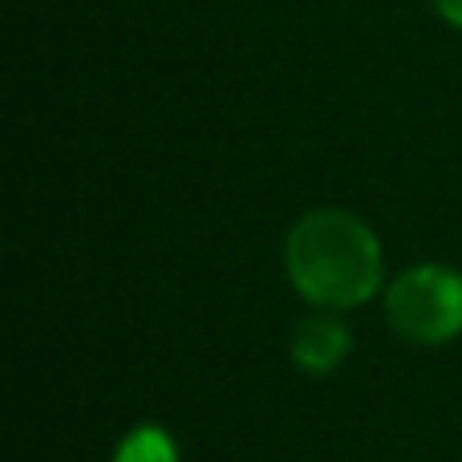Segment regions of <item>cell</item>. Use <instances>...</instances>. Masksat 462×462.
Returning <instances> with one entry per match:
<instances>
[{"instance_id": "4", "label": "cell", "mask_w": 462, "mask_h": 462, "mask_svg": "<svg viewBox=\"0 0 462 462\" xmlns=\"http://www.w3.org/2000/svg\"><path fill=\"white\" fill-rule=\"evenodd\" d=\"M114 462H179V450L167 430H159V426H138L118 447Z\"/></svg>"}, {"instance_id": "3", "label": "cell", "mask_w": 462, "mask_h": 462, "mask_svg": "<svg viewBox=\"0 0 462 462\" xmlns=\"http://www.w3.org/2000/svg\"><path fill=\"white\" fill-rule=\"evenodd\" d=\"M345 353H349V328L341 320L317 312V317H304L296 325L292 357L300 369H309V374H333L345 361Z\"/></svg>"}, {"instance_id": "2", "label": "cell", "mask_w": 462, "mask_h": 462, "mask_svg": "<svg viewBox=\"0 0 462 462\" xmlns=\"http://www.w3.org/2000/svg\"><path fill=\"white\" fill-rule=\"evenodd\" d=\"M393 333L414 345H442L462 333V276L439 263L402 272L385 292Z\"/></svg>"}, {"instance_id": "1", "label": "cell", "mask_w": 462, "mask_h": 462, "mask_svg": "<svg viewBox=\"0 0 462 462\" xmlns=\"http://www.w3.org/2000/svg\"><path fill=\"white\" fill-rule=\"evenodd\" d=\"M284 268L304 300L320 309H353L382 288V247L357 216L320 208L288 231Z\"/></svg>"}, {"instance_id": "5", "label": "cell", "mask_w": 462, "mask_h": 462, "mask_svg": "<svg viewBox=\"0 0 462 462\" xmlns=\"http://www.w3.org/2000/svg\"><path fill=\"white\" fill-rule=\"evenodd\" d=\"M430 5H434V13H439L447 24L462 29V0H430Z\"/></svg>"}]
</instances>
